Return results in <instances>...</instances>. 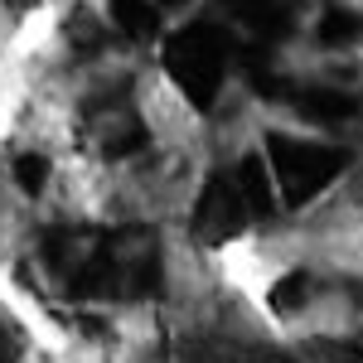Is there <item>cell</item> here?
<instances>
[{
  "instance_id": "6da1fadb",
  "label": "cell",
  "mask_w": 363,
  "mask_h": 363,
  "mask_svg": "<svg viewBox=\"0 0 363 363\" xmlns=\"http://www.w3.org/2000/svg\"><path fill=\"white\" fill-rule=\"evenodd\" d=\"M267 150H272V165H277V179H281L286 203H306V199H315L339 169H344V150L320 145V140L272 136V140H267Z\"/></svg>"
}]
</instances>
